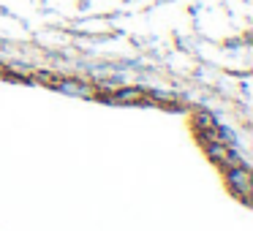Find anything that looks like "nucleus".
<instances>
[{"instance_id":"f257e3e1","label":"nucleus","mask_w":253,"mask_h":231,"mask_svg":"<svg viewBox=\"0 0 253 231\" xmlns=\"http://www.w3.org/2000/svg\"><path fill=\"white\" fill-rule=\"evenodd\" d=\"M226 182H229V191L240 198L242 204L251 201V166H226Z\"/></svg>"}]
</instances>
